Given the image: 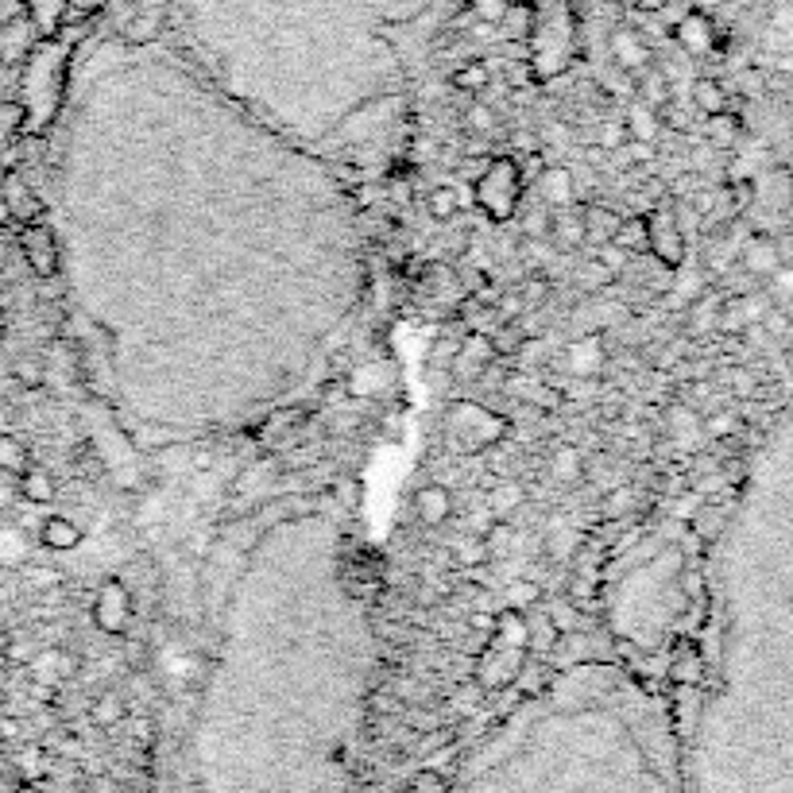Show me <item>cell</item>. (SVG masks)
<instances>
[{
    "label": "cell",
    "mask_w": 793,
    "mask_h": 793,
    "mask_svg": "<svg viewBox=\"0 0 793 793\" xmlns=\"http://www.w3.org/2000/svg\"><path fill=\"white\" fill-rule=\"evenodd\" d=\"M527 500V492H523V484L515 481H500V484H488V512L496 515V519H504V515H512L515 507Z\"/></svg>",
    "instance_id": "obj_24"
},
{
    "label": "cell",
    "mask_w": 793,
    "mask_h": 793,
    "mask_svg": "<svg viewBox=\"0 0 793 793\" xmlns=\"http://www.w3.org/2000/svg\"><path fill=\"white\" fill-rule=\"evenodd\" d=\"M693 101H697V109H701L704 116H717V113H724V93H720V85L717 82H697L693 85Z\"/></svg>",
    "instance_id": "obj_37"
},
{
    "label": "cell",
    "mask_w": 793,
    "mask_h": 793,
    "mask_svg": "<svg viewBox=\"0 0 793 793\" xmlns=\"http://www.w3.org/2000/svg\"><path fill=\"white\" fill-rule=\"evenodd\" d=\"M124 712V704L116 701V697H105V701H101V709H97V717L101 720H116Z\"/></svg>",
    "instance_id": "obj_52"
},
{
    "label": "cell",
    "mask_w": 793,
    "mask_h": 793,
    "mask_svg": "<svg viewBox=\"0 0 793 793\" xmlns=\"http://www.w3.org/2000/svg\"><path fill=\"white\" fill-rule=\"evenodd\" d=\"M4 655L12 658V662H35L39 647H35V639H28V635H12V639L4 642Z\"/></svg>",
    "instance_id": "obj_45"
},
{
    "label": "cell",
    "mask_w": 793,
    "mask_h": 793,
    "mask_svg": "<svg viewBox=\"0 0 793 793\" xmlns=\"http://www.w3.org/2000/svg\"><path fill=\"white\" fill-rule=\"evenodd\" d=\"M28 562V534L20 527H0V569H20Z\"/></svg>",
    "instance_id": "obj_28"
},
{
    "label": "cell",
    "mask_w": 793,
    "mask_h": 793,
    "mask_svg": "<svg viewBox=\"0 0 793 793\" xmlns=\"http://www.w3.org/2000/svg\"><path fill=\"white\" fill-rule=\"evenodd\" d=\"M23 468H31V453L20 437L12 434H0V473L8 476H20Z\"/></svg>",
    "instance_id": "obj_30"
},
{
    "label": "cell",
    "mask_w": 793,
    "mask_h": 793,
    "mask_svg": "<svg viewBox=\"0 0 793 793\" xmlns=\"http://www.w3.org/2000/svg\"><path fill=\"white\" fill-rule=\"evenodd\" d=\"M580 473H585V457H580L577 445H562V450L549 457V476L562 484H577Z\"/></svg>",
    "instance_id": "obj_26"
},
{
    "label": "cell",
    "mask_w": 793,
    "mask_h": 793,
    "mask_svg": "<svg viewBox=\"0 0 793 793\" xmlns=\"http://www.w3.org/2000/svg\"><path fill=\"white\" fill-rule=\"evenodd\" d=\"M468 128H473V132H492V128H496V109H492V105H473V109H468Z\"/></svg>",
    "instance_id": "obj_47"
},
{
    "label": "cell",
    "mask_w": 793,
    "mask_h": 793,
    "mask_svg": "<svg viewBox=\"0 0 793 793\" xmlns=\"http://www.w3.org/2000/svg\"><path fill=\"white\" fill-rule=\"evenodd\" d=\"M647 222H650V256L662 267H678L686 260V233H681V225L666 209L647 214Z\"/></svg>",
    "instance_id": "obj_6"
},
{
    "label": "cell",
    "mask_w": 793,
    "mask_h": 793,
    "mask_svg": "<svg viewBox=\"0 0 793 793\" xmlns=\"http://www.w3.org/2000/svg\"><path fill=\"white\" fill-rule=\"evenodd\" d=\"M20 573H23V580H28V588H35V593H51V588L62 585V573L51 569V565H28L23 562Z\"/></svg>",
    "instance_id": "obj_35"
},
{
    "label": "cell",
    "mask_w": 793,
    "mask_h": 793,
    "mask_svg": "<svg viewBox=\"0 0 793 793\" xmlns=\"http://www.w3.org/2000/svg\"><path fill=\"white\" fill-rule=\"evenodd\" d=\"M565 364L577 380H596L608 364V349H604V337L600 333H585L577 344L565 349Z\"/></svg>",
    "instance_id": "obj_10"
},
{
    "label": "cell",
    "mask_w": 793,
    "mask_h": 793,
    "mask_svg": "<svg viewBox=\"0 0 793 793\" xmlns=\"http://www.w3.org/2000/svg\"><path fill=\"white\" fill-rule=\"evenodd\" d=\"M28 132V113H23L20 101H8V105H0V155L8 152V147L16 144V140Z\"/></svg>",
    "instance_id": "obj_27"
},
{
    "label": "cell",
    "mask_w": 793,
    "mask_h": 793,
    "mask_svg": "<svg viewBox=\"0 0 793 793\" xmlns=\"http://www.w3.org/2000/svg\"><path fill=\"white\" fill-rule=\"evenodd\" d=\"M611 279H616V275L608 271V267H604L600 260H588L585 267H580V287H593V290H600V287H611Z\"/></svg>",
    "instance_id": "obj_43"
},
{
    "label": "cell",
    "mask_w": 793,
    "mask_h": 793,
    "mask_svg": "<svg viewBox=\"0 0 793 793\" xmlns=\"http://www.w3.org/2000/svg\"><path fill=\"white\" fill-rule=\"evenodd\" d=\"M538 198H542V206H549V209H569V206H577V178H573V171L569 167H562V163H554L549 167L546 163V171L538 175Z\"/></svg>",
    "instance_id": "obj_9"
},
{
    "label": "cell",
    "mask_w": 793,
    "mask_h": 793,
    "mask_svg": "<svg viewBox=\"0 0 793 793\" xmlns=\"http://www.w3.org/2000/svg\"><path fill=\"white\" fill-rule=\"evenodd\" d=\"M132 593L124 580H105L97 588V600H93V624L105 635H124L132 627Z\"/></svg>",
    "instance_id": "obj_4"
},
{
    "label": "cell",
    "mask_w": 793,
    "mask_h": 793,
    "mask_svg": "<svg viewBox=\"0 0 793 793\" xmlns=\"http://www.w3.org/2000/svg\"><path fill=\"white\" fill-rule=\"evenodd\" d=\"M611 245L624 248L627 256H650V222H647V214H635V217H624V222H616V229H611Z\"/></svg>",
    "instance_id": "obj_15"
},
{
    "label": "cell",
    "mask_w": 793,
    "mask_h": 793,
    "mask_svg": "<svg viewBox=\"0 0 793 793\" xmlns=\"http://www.w3.org/2000/svg\"><path fill=\"white\" fill-rule=\"evenodd\" d=\"M453 85H457L461 93H481V90H488L492 85V70H488V62H465V66H457L453 70Z\"/></svg>",
    "instance_id": "obj_31"
},
{
    "label": "cell",
    "mask_w": 793,
    "mask_h": 793,
    "mask_svg": "<svg viewBox=\"0 0 793 793\" xmlns=\"http://www.w3.org/2000/svg\"><path fill=\"white\" fill-rule=\"evenodd\" d=\"M627 124V136L639 140V144H655V136L662 132V121H658V113L650 105H642V101H635L631 113L624 116Z\"/></svg>",
    "instance_id": "obj_22"
},
{
    "label": "cell",
    "mask_w": 793,
    "mask_h": 793,
    "mask_svg": "<svg viewBox=\"0 0 793 793\" xmlns=\"http://www.w3.org/2000/svg\"><path fill=\"white\" fill-rule=\"evenodd\" d=\"M627 140H631V136H627L624 116H619V121H604V124H600V147H604V152L616 155L619 147H627Z\"/></svg>",
    "instance_id": "obj_40"
},
{
    "label": "cell",
    "mask_w": 793,
    "mask_h": 793,
    "mask_svg": "<svg viewBox=\"0 0 793 793\" xmlns=\"http://www.w3.org/2000/svg\"><path fill=\"white\" fill-rule=\"evenodd\" d=\"M0 198L8 202V209H12V217H16L20 225L43 222V202H39L35 190H31V186L23 183L20 171H8V175L0 178Z\"/></svg>",
    "instance_id": "obj_8"
},
{
    "label": "cell",
    "mask_w": 793,
    "mask_h": 793,
    "mask_svg": "<svg viewBox=\"0 0 793 793\" xmlns=\"http://www.w3.org/2000/svg\"><path fill=\"white\" fill-rule=\"evenodd\" d=\"M23 16L39 31V39H54L70 16V0H23Z\"/></svg>",
    "instance_id": "obj_11"
},
{
    "label": "cell",
    "mask_w": 793,
    "mask_h": 793,
    "mask_svg": "<svg viewBox=\"0 0 793 793\" xmlns=\"http://www.w3.org/2000/svg\"><path fill=\"white\" fill-rule=\"evenodd\" d=\"M542 600H546V593H542L538 580H512L507 585V608H519V611H534L542 608Z\"/></svg>",
    "instance_id": "obj_33"
},
{
    "label": "cell",
    "mask_w": 793,
    "mask_h": 793,
    "mask_svg": "<svg viewBox=\"0 0 793 793\" xmlns=\"http://www.w3.org/2000/svg\"><path fill=\"white\" fill-rule=\"evenodd\" d=\"M549 237L562 248H577L588 240V225H585V206H569V209H554V222H549Z\"/></svg>",
    "instance_id": "obj_16"
},
{
    "label": "cell",
    "mask_w": 793,
    "mask_h": 793,
    "mask_svg": "<svg viewBox=\"0 0 793 793\" xmlns=\"http://www.w3.org/2000/svg\"><path fill=\"white\" fill-rule=\"evenodd\" d=\"M414 515H419L426 527H442L453 515V496L442 484H426V488L414 492Z\"/></svg>",
    "instance_id": "obj_14"
},
{
    "label": "cell",
    "mask_w": 793,
    "mask_h": 793,
    "mask_svg": "<svg viewBox=\"0 0 793 793\" xmlns=\"http://www.w3.org/2000/svg\"><path fill=\"white\" fill-rule=\"evenodd\" d=\"M159 31H163V12H159V8H140V12H132L128 20L121 23L124 43H132V47L152 43V39H159Z\"/></svg>",
    "instance_id": "obj_17"
},
{
    "label": "cell",
    "mask_w": 793,
    "mask_h": 793,
    "mask_svg": "<svg viewBox=\"0 0 793 793\" xmlns=\"http://www.w3.org/2000/svg\"><path fill=\"white\" fill-rule=\"evenodd\" d=\"M549 222H554V209L549 206H534L523 214V233H527V240H549Z\"/></svg>",
    "instance_id": "obj_36"
},
{
    "label": "cell",
    "mask_w": 793,
    "mask_h": 793,
    "mask_svg": "<svg viewBox=\"0 0 793 793\" xmlns=\"http://www.w3.org/2000/svg\"><path fill=\"white\" fill-rule=\"evenodd\" d=\"M85 538V531L78 527L74 519H66V515H51V519H43V527H39V546L43 549H54V554H70V549H78Z\"/></svg>",
    "instance_id": "obj_13"
},
{
    "label": "cell",
    "mask_w": 793,
    "mask_h": 793,
    "mask_svg": "<svg viewBox=\"0 0 793 793\" xmlns=\"http://www.w3.org/2000/svg\"><path fill=\"white\" fill-rule=\"evenodd\" d=\"M515 167H519V183H523V190H527V186L538 183L542 171H546V155H542V152L519 155V159H515Z\"/></svg>",
    "instance_id": "obj_41"
},
{
    "label": "cell",
    "mask_w": 793,
    "mask_h": 793,
    "mask_svg": "<svg viewBox=\"0 0 793 793\" xmlns=\"http://www.w3.org/2000/svg\"><path fill=\"white\" fill-rule=\"evenodd\" d=\"M8 225H16V217H12V209H8V202L0 198V229H8Z\"/></svg>",
    "instance_id": "obj_54"
},
{
    "label": "cell",
    "mask_w": 793,
    "mask_h": 793,
    "mask_svg": "<svg viewBox=\"0 0 793 793\" xmlns=\"http://www.w3.org/2000/svg\"><path fill=\"white\" fill-rule=\"evenodd\" d=\"M488 546H484V538H476V534H465L461 542H453V565L457 569H481V565H488Z\"/></svg>",
    "instance_id": "obj_29"
},
{
    "label": "cell",
    "mask_w": 793,
    "mask_h": 793,
    "mask_svg": "<svg viewBox=\"0 0 793 793\" xmlns=\"http://www.w3.org/2000/svg\"><path fill=\"white\" fill-rule=\"evenodd\" d=\"M720 527H724V523H720L717 512H701V515H697V534H704V538H717Z\"/></svg>",
    "instance_id": "obj_50"
},
{
    "label": "cell",
    "mask_w": 793,
    "mask_h": 793,
    "mask_svg": "<svg viewBox=\"0 0 793 793\" xmlns=\"http://www.w3.org/2000/svg\"><path fill=\"white\" fill-rule=\"evenodd\" d=\"M531 152H542L538 136L534 132H512V155L519 159V155H531Z\"/></svg>",
    "instance_id": "obj_49"
},
{
    "label": "cell",
    "mask_w": 793,
    "mask_h": 793,
    "mask_svg": "<svg viewBox=\"0 0 793 793\" xmlns=\"http://www.w3.org/2000/svg\"><path fill=\"white\" fill-rule=\"evenodd\" d=\"M437 793H678L650 732L596 701H573L504 735Z\"/></svg>",
    "instance_id": "obj_1"
},
{
    "label": "cell",
    "mask_w": 793,
    "mask_h": 793,
    "mask_svg": "<svg viewBox=\"0 0 793 793\" xmlns=\"http://www.w3.org/2000/svg\"><path fill=\"white\" fill-rule=\"evenodd\" d=\"M666 4H670V0H635V8H642V12H662Z\"/></svg>",
    "instance_id": "obj_53"
},
{
    "label": "cell",
    "mask_w": 793,
    "mask_h": 793,
    "mask_svg": "<svg viewBox=\"0 0 793 793\" xmlns=\"http://www.w3.org/2000/svg\"><path fill=\"white\" fill-rule=\"evenodd\" d=\"M515 523H507V519H496L488 531H484V546H488V557L492 562H500V557H507L515 549Z\"/></svg>",
    "instance_id": "obj_32"
},
{
    "label": "cell",
    "mask_w": 793,
    "mask_h": 793,
    "mask_svg": "<svg viewBox=\"0 0 793 793\" xmlns=\"http://www.w3.org/2000/svg\"><path fill=\"white\" fill-rule=\"evenodd\" d=\"M673 39H678L689 54H704V51H712V23L704 20L701 12H689L686 20L678 23Z\"/></svg>",
    "instance_id": "obj_18"
},
{
    "label": "cell",
    "mask_w": 793,
    "mask_h": 793,
    "mask_svg": "<svg viewBox=\"0 0 793 793\" xmlns=\"http://www.w3.org/2000/svg\"><path fill=\"white\" fill-rule=\"evenodd\" d=\"M426 209L434 222H450V217H457L461 209H465V198H461L457 186H434V190L426 194Z\"/></svg>",
    "instance_id": "obj_25"
},
{
    "label": "cell",
    "mask_w": 793,
    "mask_h": 793,
    "mask_svg": "<svg viewBox=\"0 0 793 793\" xmlns=\"http://www.w3.org/2000/svg\"><path fill=\"white\" fill-rule=\"evenodd\" d=\"M12 375H16V383H23L28 391H39V388H43V380H47L43 364H39L35 357H20V360H16Z\"/></svg>",
    "instance_id": "obj_38"
},
{
    "label": "cell",
    "mask_w": 793,
    "mask_h": 793,
    "mask_svg": "<svg viewBox=\"0 0 793 793\" xmlns=\"http://www.w3.org/2000/svg\"><path fill=\"white\" fill-rule=\"evenodd\" d=\"M496 31L504 39H531L534 35V8H531V0H512V4H507V12L500 16Z\"/></svg>",
    "instance_id": "obj_21"
},
{
    "label": "cell",
    "mask_w": 793,
    "mask_h": 793,
    "mask_svg": "<svg viewBox=\"0 0 793 793\" xmlns=\"http://www.w3.org/2000/svg\"><path fill=\"white\" fill-rule=\"evenodd\" d=\"M596 260L608 267L611 275H624V271H627V260H631V256H627L624 248H616V245H611V240H608V245L596 248Z\"/></svg>",
    "instance_id": "obj_46"
},
{
    "label": "cell",
    "mask_w": 793,
    "mask_h": 793,
    "mask_svg": "<svg viewBox=\"0 0 793 793\" xmlns=\"http://www.w3.org/2000/svg\"><path fill=\"white\" fill-rule=\"evenodd\" d=\"M743 260H748L751 271H771V267L779 264V256H774V245H766V240H751V248L743 253Z\"/></svg>",
    "instance_id": "obj_39"
},
{
    "label": "cell",
    "mask_w": 793,
    "mask_h": 793,
    "mask_svg": "<svg viewBox=\"0 0 793 793\" xmlns=\"http://www.w3.org/2000/svg\"><path fill=\"white\" fill-rule=\"evenodd\" d=\"M4 329H8V313H4V306H0V341H4Z\"/></svg>",
    "instance_id": "obj_55"
},
{
    "label": "cell",
    "mask_w": 793,
    "mask_h": 793,
    "mask_svg": "<svg viewBox=\"0 0 793 793\" xmlns=\"http://www.w3.org/2000/svg\"><path fill=\"white\" fill-rule=\"evenodd\" d=\"M735 426H740V419H735L732 411H720V414H712V419L704 422V430H709L712 437H728Z\"/></svg>",
    "instance_id": "obj_48"
},
{
    "label": "cell",
    "mask_w": 793,
    "mask_h": 793,
    "mask_svg": "<svg viewBox=\"0 0 793 793\" xmlns=\"http://www.w3.org/2000/svg\"><path fill=\"white\" fill-rule=\"evenodd\" d=\"M608 51H611V62H616V66L624 70L627 78L642 74V70L650 66V47H647V39H642L639 31H631V28H616V31H611Z\"/></svg>",
    "instance_id": "obj_7"
},
{
    "label": "cell",
    "mask_w": 793,
    "mask_h": 793,
    "mask_svg": "<svg viewBox=\"0 0 793 793\" xmlns=\"http://www.w3.org/2000/svg\"><path fill=\"white\" fill-rule=\"evenodd\" d=\"M20 253H23V264H28L39 279H54V275H59V240H54V233L47 229L43 222L23 225Z\"/></svg>",
    "instance_id": "obj_5"
},
{
    "label": "cell",
    "mask_w": 793,
    "mask_h": 793,
    "mask_svg": "<svg viewBox=\"0 0 793 793\" xmlns=\"http://www.w3.org/2000/svg\"><path fill=\"white\" fill-rule=\"evenodd\" d=\"M542 604H546V600H542ZM546 616H549V624H554L562 635L580 631V611H577V604L565 600V596H554V600L546 604Z\"/></svg>",
    "instance_id": "obj_34"
},
{
    "label": "cell",
    "mask_w": 793,
    "mask_h": 793,
    "mask_svg": "<svg viewBox=\"0 0 793 793\" xmlns=\"http://www.w3.org/2000/svg\"><path fill=\"white\" fill-rule=\"evenodd\" d=\"M523 198V183H519V167H515V155H496L488 159L484 175L476 178V206L484 209V217L496 225L512 222L515 209Z\"/></svg>",
    "instance_id": "obj_3"
},
{
    "label": "cell",
    "mask_w": 793,
    "mask_h": 793,
    "mask_svg": "<svg viewBox=\"0 0 793 793\" xmlns=\"http://www.w3.org/2000/svg\"><path fill=\"white\" fill-rule=\"evenodd\" d=\"M113 4V0H70V16L66 23H90L97 12H105V8Z\"/></svg>",
    "instance_id": "obj_44"
},
{
    "label": "cell",
    "mask_w": 793,
    "mask_h": 793,
    "mask_svg": "<svg viewBox=\"0 0 793 793\" xmlns=\"http://www.w3.org/2000/svg\"><path fill=\"white\" fill-rule=\"evenodd\" d=\"M635 85H639V101H642V105L655 109V113L673 101L670 82H666V74H662V70H655V66H647L642 74H635Z\"/></svg>",
    "instance_id": "obj_20"
},
{
    "label": "cell",
    "mask_w": 793,
    "mask_h": 793,
    "mask_svg": "<svg viewBox=\"0 0 793 793\" xmlns=\"http://www.w3.org/2000/svg\"><path fill=\"white\" fill-rule=\"evenodd\" d=\"M16 16H23V0H0V28Z\"/></svg>",
    "instance_id": "obj_51"
},
{
    "label": "cell",
    "mask_w": 793,
    "mask_h": 793,
    "mask_svg": "<svg viewBox=\"0 0 793 793\" xmlns=\"http://www.w3.org/2000/svg\"><path fill=\"white\" fill-rule=\"evenodd\" d=\"M66 66H70V43L66 39H39L31 47V54L23 59V113H28V136L51 124V116L59 113L62 101V82H66Z\"/></svg>",
    "instance_id": "obj_2"
},
{
    "label": "cell",
    "mask_w": 793,
    "mask_h": 793,
    "mask_svg": "<svg viewBox=\"0 0 793 793\" xmlns=\"http://www.w3.org/2000/svg\"><path fill=\"white\" fill-rule=\"evenodd\" d=\"M507 4H512V0H468V8H473V16L481 23H488V28H496L500 23V16L507 12Z\"/></svg>",
    "instance_id": "obj_42"
},
{
    "label": "cell",
    "mask_w": 793,
    "mask_h": 793,
    "mask_svg": "<svg viewBox=\"0 0 793 793\" xmlns=\"http://www.w3.org/2000/svg\"><path fill=\"white\" fill-rule=\"evenodd\" d=\"M35 43H39V31L31 28L28 16H16V20H8L4 28H0V54H4L8 62H23Z\"/></svg>",
    "instance_id": "obj_12"
},
{
    "label": "cell",
    "mask_w": 793,
    "mask_h": 793,
    "mask_svg": "<svg viewBox=\"0 0 793 793\" xmlns=\"http://www.w3.org/2000/svg\"><path fill=\"white\" fill-rule=\"evenodd\" d=\"M20 496L28 500V504H35V507L54 504V496H59V488H54V476L47 473V468H23V473H20Z\"/></svg>",
    "instance_id": "obj_19"
},
{
    "label": "cell",
    "mask_w": 793,
    "mask_h": 793,
    "mask_svg": "<svg viewBox=\"0 0 793 793\" xmlns=\"http://www.w3.org/2000/svg\"><path fill=\"white\" fill-rule=\"evenodd\" d=\"M557 639H562V631L549 624L546 611H538V616L527 611V650H534V655H549V650L557 647Z\"/></svg>",
    "instance_id": "obj_23"
}]
</instances>
